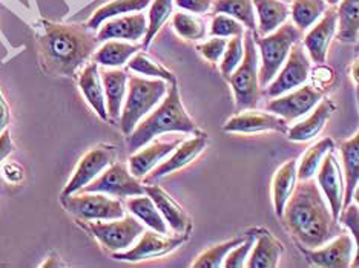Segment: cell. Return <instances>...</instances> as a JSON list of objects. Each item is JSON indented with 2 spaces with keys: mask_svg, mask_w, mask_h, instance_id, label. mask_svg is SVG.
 Here are the masks:
<instances>
[{
  "mask_svg": "<svg viewBox=\"0 0 359 268\" xmlns=\"http://www.w3.org/2000/svg\"><path fill=\"white\" fill-rule=\"evenodd\" d=\"M352 77H353V80L356 81L358 86H359V59H356L353 62V64H352Z\"/></svg>",
  "mask_w": 359,
  "mask_h": 268,
  "instance_id": "f907efd6",
  "label": "cell"
},
{
  "mask_svg": "<svg viewBox=\"0 0 359 268\" xmlns=\"http://www.w3.org/2000/svg\"><path fill=\"white\" fill-rule=\"evenodd\" d=\"M243 57H244L243 36L231 37L229 42H227L223 59L219 62V71H222L224 78H229L232 76V72L240 66Z\"/></svg>",
  "mask_w": 359,
  "mask_h": 268,
  "instance_id": "ab89813d",
  "label": "cell"
},
{
  "mask_svg": "<svg viewBox=\"0 0 359 268\" xmlns=\"http://www.w3.org/2000/svg\"><path fill=\"white\" fill-rule=\"evenodd\" d=\"M318 184L324 192V197L327 199L333 218L339 221V215L342 206H344V195H346V185L342 181V172L341 166L334 157L333 150L325 153L323 166L318 174Z\"/></svg>",
  "mask_w": 359,
  "mask_h": 268,
  "instance_id": "ac0fdd59",
  "label": "cell"
},
{
  "mask_svg": "<svg viewBox=\"0 0 359 268\" xmlns=\"http://www.w3.org/2000/svg\"><path fill=\"white\" fill-rule=\"evenodd\" d=\"M258 14V36L263 37L278 29L290 15L289 5L283 0H254Z\"/></svg>",
  "mask_w": 359,
  "mask_h": 268,
  "instance_id": "4316f807",
  "label": "cell"
},
{
  "mask_svg": "<svg viewBox=\"0 0 359 268\" xmlns=\"http://www.w3.org/2000/svg\"><path fill=\"white\" fill-rule=\"evenodd\" d=\"M334 109H337V106H334V103L332 100H323L321 103H318L312 115L289 129L287 138L290 141L298 143L312 140V138L320 134L324 126L327 125V121Z\"/></svg>",
  "mask_w": 359,
  "mask_h": 268,
  "instance_id": "d4e9b609",
  "label": "cell"
},
{
  "mask_svg": "<svg viewBox=\"0 0 359 268\" xmlns=\"http://www.w3.org/2000/svg\"><path fill=\"white\" fill-rule=\"evenodd\" d=\"M303 253L309 262L324 268H347L353 261V239L347 233H339L332 242L318 248H304Z\"/></svg>",
  "mask_w": 359,
  "mask_h": 268,
  "instance_id": "9a60e30c",
  "label": "cell"
},
{
  "mask_svg": "<svg viewBox=\"0 0 359 268\" xmlns=\"http://www.w3.org/2000/svg\"><path fill=\"white\" fill-rule=\"evenodd\" d=\"M172 27L180 37L186 40H203L208 34L206 23L200 17L186 14V13H175L172 17Z\"/></svg>",
  "mask_w": 359,
  "mask_h": 268,
  "instance_id": "74e56055",
  "label": "cell"
},
{
  "mask_svg": "<svg viewBox=\"0 0 359 268\" xmlns=\"http://www.w3.org/2000/svg\"><path fill=\"white\" fill-rule=\"evenodd\" d=\"M182 140L172 141H154L152 144H146L142 149L134 152L129 157V169L137 178H144L157 167L161 161H165L172 153Z\"/></svg>",
  "mask_w": 359,
  "mask_h": 268,
  "instance_id": "ffe728a7",
  "label": "cell"
},
{
  "mask_svg": "<svg viewBox=\"0 0 359 268\" xmlns=\"http://www.w3.org/2000/svg\"><path fill=\"white\" fill-rule=\"evenodd\" d=\"M244 57L232 76L227 78L235 97L236 111L255 109L261 97L259 71H258V48L252 31L244 34Z\"/></svg>",
  "mask_w": 359,
  "mask_h": 268,
  "instance_id": "5b68a950",
  "label": "cell"
},
{
  "mask_svg": "<svg viewBox=\"0 0 359 268\" xmlns=\"http://www.w3.org/2000/svg\"><path fill=\"white\" fill-rule=\"evenodd\" d=\"M257 239L252 247V255L246 267L249 268H275L278 267L283 255V244L272 233L261 229L255 230Z\"/></svg>",
  "mask_w": 359,
  "mask_h": 268,
  "instance_id": "cb8c5ba5",
  "label": "cell"
},
{
  "mask_svg": "<svg viewBox=\"0 0 359 268\" xmlns=\"http://www.w3.org/2000/svg\"><path fill=\"white\" fill-rule=\"evenodd\" d=\"M140 51V46L121 42V40H106L93 55V62L103 68H120L128 64L130 57Z\"/></svg>",
  "mask_w": 359,
  "mask_h": 268,
  "instance_id": "83f0119b",
  "label": "cell"
},
{
  "mask_svg": "<svg viewBox=\"0 0 359 268\" xmlns=\"http://www.w3.org/2000/svg\"><path fill=\"white\" fill-rule=\"evenodd\" d=\"M79 87L81 95L85 97L89 106L99 115L103 121H108V109H106V97L102 83L99 64L95 62L88 63L79 76Z\"/></svg>",
  "mask_w": 359,
  "mask_h": 268,
  "instance_id": "7402d4cb",
  "label": "cell"
},
{
  "mask_svg": "<svg viewBox=\"0 0 359 268\" xmlns=\"http://www.w3.org/2000/svg\"><path fill=\"white\" fill-rule=\"evenodd\" d=\"M10 121H11V109L8 106L2 91H0V134H2L5 129H8Z\"/></svg>",
  "mask_w": 359,
  "mask_h": 268,
  "instance_id": "681fc988",
  "label": "cell"
},
{
  "mask_svg": "<svg viewBox=\"0 0 359 268\" xmlns=\"http://www.w3.org/2000/svg\"><path fill=\"white\" fill-rule=\"evenodd\" d=\"M126 206L129 209V212L133 213L137 219L148 225L151 230H155L163 234H168V223L166 219L163 218L160 213V210L155 206V202L152 201L151 197L148 195H138V197H133L128 202Z\"/></svg>",
  "mask_w": 359,
  "mask_h": 268,
  "instance_id": "4dcf8cb0",
  "label": "cell"
},
{
  "mask_svg": "<svg viewBox=\"0 0 359 268\" xmlns=\"http://www.w3.org/2000/svg\"><path fill=\"white\" fill-rule=\"evenodd\" d=\"M283 2H285V3H287V2H292V0H283Z\"/></svg>",
  "mask_w": 359,
  "mask_h": 268,
  "instance_id": "11a10c76",
  "label": "cell"
},
{
  "mask_svg": "<svg viewBox=\"0 0 359 268\" xmlns=\"http://www.w3.org/2000/svg\"><path fill=\"white\" fill-rule=\"evenodd\" d=\"M148 29L146 15L140 13H130L125 15H118L106 20L97 32V38L103 43L106 40H128V42H138L142 40Z\"/></svg>",
  "mask_w": 359,
  "mask_h": 268,
  "instance_id": "d6986e66",
  "label": "cell"
},
{
  "mask_svg": "<svg viewBox=\"0 0 359 268\" xmlns=\"http://www.w3.org/2000/svg\"><path fill=\"white\" fill-rule=\"evenodd\" d=\"M244 34V25L241 22L227 14H215L210 23L212 37H235Z\"/></svg>",
  "mask_w": 359,
  "mask_h": 268,
  "instance_id": "60d3db41",
  "label": "cell"
},
{
  "mask_svg": "<svg viewBox=\"0 0 359 268\" xmlns=\"http://www.w3.org/2000/svg\"><path fill=\"white\" fill-rule=\"evenodd\" d=\"M244 239H246V237H244V238H233L231 241L217 244V246L203 251V253L197 259H195L192 267L194 268H218V267H223V262H224L227 253H229V251L233 247L240 246V244Z\"/></svg>",
  "mask_w": 359,
  "mask_h": 268,
  "instance_id": "f35d334b",
  "label": "cell"
},
{
  "mask_svg": "<svg viewBox=\"0 0 359 268\" xmlns=\"http://www.w3.org/2000/svg\"><path fill=\"white\" fill-rule=\"evenodd\" d=\"M2 175L8 183L19 184V183H22L23 176H25V172H23V167L20 164H18V162L8 161L2 166Z\"/></svg>",
  "mask_w": 359,
  "mask_h": 268,
  "instance_id": "bcb514c9",
  "label": "cell"
},
{
  "mask_svg": "<svg viewBox=\"0 0 359 268\" xmlns=\"http://www.w3.org/2000/svg\"><path fill=\"white\" fill-rule=\"evenodd\" d=\"M341 223H344L347 229L352 232V237L356 242V255L350 267H359V209L355 204H348L344 210V215L341 216Z\"/></svg>",
  "mask_w": 359,
  "mask_h": 268,
  "instance_id": "7bdbcfd3",
  "label": "cell"
},
{
  "mask_svg": "<svg viewBox=\"0 0 359 268\" xmlns=\"http://www.w3.org/2000/svg\"><path fill=\"white\" fill-rule=\"evenodd\" d=\"M310 77V59L299 42L293 45L280 74H276L271 85H267V95L271 99L303 86Z\"/></svg>",
  "mask_w": 359,
  "mask_h": 268,
  "instance_id": "7c38bea8",
  "label": "cell"
},
{
  "mask_svg": "<svg viewBox=\"0 0 359 268\" xmlns=\"http://www.w3.org/2000/svg\"><path fill=\"white\" fill-rule=\"evenodd\" d=\"M83 227L111 253L130 248L144 232L143 223L134 215L111 221H88Z\"/></svg>",
  "mask_w": 359,
  "mask_h": 268,
  "instance_id": "ba28073f",
  "label": "cell"
},
{
  "mask_svg": "<svg viewBox=\"0 0 359 268\" xmlns=\"http://www.w3.org/2000/svg\"><path fill=\"white\" fill-rule=\"evenodd\" d=\"M325 2H327V3L332 5V6H337V5H339L341 0H325Z\"/></svg>",
  "mask_w": 359,
  "mask_h": 268,
  "instance_id": "f5cc1de1",
  "label": "cell"
},
{
  "mask_svg": "<svg viewBox=\"0 0 359 268\" xmlns=\"http://www.w3.org/2000/svg\"><path fill=\"white\" fill-rule=\"evenodd\" d=\"M187 239V234H177V237H166V234L158 233L155 230L143 232L140 241H138L133 248L125 251H117L112 253V258L116 261L125 262H140L148 261V259H155L172 253L180 246H183Z\"/></svg>",
  "mask_w": 359,
  "mask_h": 268,
  "instance_id": "8fae6325",
  "label": "cell"
},
{
  "mask_svg": "<svg viewBox=\"0 0 359 268\" xmlns=\"http://www.w3.org/2000/svg\"><path fill=\"white\" fill-rule=\"evenodd\" d=\"M358 99H359V87H358Z\"/></svg>",
  "mask_w": 359,
  "mask_h": 268,
  "instance_id": "9f6ffc18",
  "label": "cell"
},
{
  "mask_svg": "<svg viewBox=\"0 0 359 268\" xmlns=\"http://www.w3.org/2000/svg\"><path fill=\"white\" fill-rule=\"evenodd\" d=\"M301 38V31L295 23L285 22L273 32L263 37L255 38L258 50L261 52V69H259V86L267 85L278 74L283 64L287 60L293 45Z\"/></svg>",
  "mask_w": 359,
  "mask_h": 268,
  "instance_id": "8992f818",
  "label": "cell"
},
{
  "mask_svg": "<svg viewBox=\"0 0 359 268\" xmlns=\"http://www.w3.org/2000/svg\"><path fill=\"white\" fill-rule=\"evenodd\" d=\"M102 83L106 97V109H108L109 118L116 120L121 115V106L125 103L128 91V74L121 69H103L100 71Z\"/></svg>",
  "mask_w": 359,
  "mask_h": 268,
  "instance_id": "603a6c76",
  "label": "cell"
},
{
  "mask_svg": "<svg viewBox=\"0 0 359 268\" xmlns=\"http://www.w3.org/2000/svg\"><path fill=\"white\" fill-rule=\"evenodd\" d=\"M333 78H334V72H333L330 68L325 66L324 63L320 64V66H318V68L313 71V80H315V83L321 85V86H323V85L332 83Z\"/></svg>",
  "mask_w": 359,
  "mask_h": 268,
  "instance_id": "c3c4849f",
  "label": "cell"
},
{
  "mask_svg": "<svg viewBox=\"0 0 359 268\" xmlns=\"http://www.w3.org/2000/svg\"><path fill=\"white\" fill-rule=\"evenodd\" d=\"M212 10H214V14L231 15L252 32L257 29L254 0H214Z\"/></svg>",
  "mask_w": 359,
  "mask_h": 268,
  "instance_id": "1f68e13d",
  "label": "cell"
},
{
  "mask_svg": "<svg viewBox=\"0 0 359 268\" xmlns=\"http://www.w3.org/2000/svg\"><path fill=\"white\" fill-rule=\"evenodd\" d=\"M355 51L359 54V34H358V38H356V48H355Z\"/></svg>",
  "mask_w": 359,
  "mask_h": 268,
  "instance_id": "db71d44e",
  "label": "cell"
},
{
  "mask_svg": "<svg viewBox=\"0 0 359 268\" xmlns=\"http://www.w3.org/2000/svg\"><path fill=\"white\" fill-rule=\"evenodd\" d=\"M62 206L79 221H111L126 215L121 199L100 192H77L62 195Z\"/></svg>",
  "mask_w": 359,
  "mask_h": 268,
  "instance_id": "52a82bcc",
  "label": "cell"
},
{
  "mask_svg": "<svg viewBox=\"0 0 359 268\" xmlns=\"http://www.w3.org/2000/svg\"><path fill=\"white\" fill-rule=\"evenodd\" d=\"M353 198H355L356 204H358V207H359V183L356 184V188H355V190H353Z\"/></svg>",
  "mask_w": 359,
  "mask_h": 268,
  "instance_id": "816d5d0a",
  "label": "cell"
},
{
  "mask_svg": "<svg viewBox=\"0 0 359 268\" xmlns=\"http://www.w3.org/2000/svg\"><path fill=\"white\" fill-rule=\"evenodd\" d=\"M341 155L344 162V176H346V195L344 204H350L353 198V190L359 183V131L348 140L341 143Z\"/></svg>",
  "mask_w": 359,
  "mask_h": 268,
  "instance_id": "f546056e",
  "label": "cell"
},
{
  "mask_svg": "<svg viewBox=\"0 0 359 268\" xmlns=\"http://www.w3.org/2000/svg\"><path fill=\"white\" fill-rule=\"evenodd\" d=\"M208 144H209V138L205 134H195V136L191 138V140L182 141L178 144V148L174 150L172 155L166 158L165 161H161L151 174L144 176V183L152 184L154 181L160 180V178L166 176L169 174H174L177 170L191 164V162L208 148Z\"/></svg>",
  "mask_w": 359,
  "mask_h": 268,
  "instance_id": "2e32d148",
  "label": "cell"
},
{
  "mask_svg": "<svg viewBox=\"0 0 359 268\" xmlns=\"http://www.w3.org/2000/svg\"><path fill=\"white\" fill-rule=\"evenodd\" d=\"M14 152V143L11 140V132L10 129H5V131L0 134V164L11 155Z\"/></svg>",
  "mask_w": 359,
  "mask_h": 268,
  "instance_id": "7dc6e473",
  "label": "cell"
},
{
  "mask_svg": "<svg viewBox=\"0 0 359 268\" xmlns=\"http://www.w3.org/2000/svg\"><path fill=\"white\" fill-rule=\"evenodd\" d=\"M174 10V0H152L148 15V29L143 37V50H148L152 40L168 22Z\"/></svg>",
  "mask_w": 359,
  "mask_h": 268,
  "instance_id": "e575fe53",
  "label": "cell"
},
{
  "mask_svg": "<svg viewBox=\"0 0 359 268\" xmlns=\"http://www.w3.org/2000/svg\"><path fill=\"white\" fill-rule=\"evenodd\" d=\"M168 132L200 134L195 121L183 106L177 81L169 83L168 94L160 106L149 112L128 135V149L134 153L143 146L154 141L157 136Z\"/></svg>",
  "mask_w": 359,
  "mask_h": 268,
  "instance_id": "3957f363",
  "label": "cell"
},
{
  "mask_svg": "<svg viewBox=\"0 0 359 268\" xmlns=\"http://www.w3.org/2000/svg\"><path fill=\"white\" fill-rule=\"evenodd\" d=\"M128 68L130 71L137 72V74L165 80V81H168V83H174V81H177L172 72L166 69L163 64L154 62L144 52H140V51L130 57V60L128 62Z\"/></svg>",
  "mask_w": 359,
  "mask_h": 268,
  "instance_id": "8d00e7d4",
  "label": "cell"
},
{
  "mask_svg": "<svg viewBox=\"0 0 359 268\" xmlns=\"http://www.w3.org/2000/svg\"><path fill=\"white\" fill-rule=\"evenodd\" d=\"M138 180L140 178L130 172L129 166H126L125 162L114 161L93 183L81 189V192H100L117 199L133 198L138 197V195H144V185Z\"/></svg>",
  "mask_w": 359,
  "mask_h": 268,
  "instance_id": "9c48e42d",
  "label": "cell"
},
{
  "mask_svg": "<svg viewBox=\"0 0 359 268\" xmlns=\"http://www.w3.org/2000/svg\"><path fill=\"white\" fill-rule=\"evenodd\" d=\"M298 181V169L297 160L292 158L285 161L284 164L276 170L272 181V199L275 206V213L278 218L283 216L284 207L287 204L289 198L292 197L293 190Z\"/></svg>",
  "mask_w": 359,
  "mask_h": 268,
  "instance_id": "484cf974",
  "label": "cell"
},
{
  "mask_svg": "<svg viewBox=\"0 0 359 268\" xmlns=\"http://www.w3.org/2000/svg\"><path fill=\"white\" fill-rule=\"evenodd\" d=\"M100 42L86 25L40 22L37 36L39 62L43 72L53 77H72L91 59Z\"/></svg>",
  "mask_w": 359,
  "mask_h": 268,
  "instance_id": "6da1fadb",
  "label": "cell"
},
{
  "mask_svg": "<svg viewBox=\"0 0 359 268\" xmlns=\"http://www.w3.org/2000/svg\"><path fill=\"white\" fill-rule=\"evenodd\" d=\"M257 239V232H250L249 234H246V239H244L240 246L233 247L229 253H227L223 267L226 268H241L246 267L248 264V256L250 253L252 247H254Z\"/></svg>",
  "mask_w": 359,
  "mask_h": 268,
  "instance_id": "b9f144b4",
  "label": "cell"
},
{
  "mask_svg": "<svg viewBox=\"0 0 359 268\" xmlns=\"http://www.w3.org/2000/svg\"><path fill=\"white\" fill-rule=\"evenodd\" d=\"M333 149H334V143L332 138H324V140L318 141L316 144L312 146V148L307 149L304 157L301 158V162H299L298 180L299 181L310 180V178L316 174V170L320 169L325 153Z\"/></svg>",
  "mask_w": 359,
  "mask_h": 268,
  "instance_id": "d590c367",
  "label": "cell"
},
{
  "mask_svg": "<svg viewBox=\"0 0 359 268\" xmlns=\"http://www.w3.org/2000/svg\"><path fill=\"white\" fill-rule=\"evenodd\" d=\"M168 81L133 76L128 78V95L120 115V129L126 136L168 94Z\"/></svg>",
  "mask_w": 359,
  "mask_h": 268,
  "instance_id": "277c9868",
  "label": "cell"
},
{
  "mask_svg": "<svg viewBox=\"0 0 359 268\" xmlns=\"http://www.w3.org/2000/svg\"><path fill=\"white\" fill-rule=\"evenodd\" d=\"M175 5L187 13L206 14L214 6V0H174Z\"/></svg>",
  "mask_w": 359,
  "mask_h": 268,
  "instance_id": "f6af8a7d",
  "label": "cell"
},
{
  "mask_svg": "<svg viewBox=\"0 0 359 268\" xmlns=\"http://www.w3.org/2000/svg\"><path fill=\"white\" fill-rule=\"evenodd\" d=\"M226 132L231 134H255L273 131L287 135L289 126L283 117L273 112H261L257 109H246L236 113L226 121L223 126Z\"/></svg>",
  "mask_w": 359,
  "mask_h": 268,
  "instance_id": "5bb4252c",
  "label": "cell"
},
{
  "mask_svg": "<svg viewBox=\"0 0 359 268\" xmlns=\"http://www.w3.org/2000/svg\"><path fill=\"white\" fill-rule=\"evenodd\" d=\"M152 0H111V2L100 6L99 10L89 17V20L86 22V27L91 31H97L106 20L130 13H140L144 8H148Z\"/></svg>",
  "mask_w": 359,
  "mask_h": 268,
  "instance_id": "f1b7e54d",
  "label": "cell"
},
{
  "mask_svg": "<svg viewBox=\"0 0 359 268\" xmlns=\"http://www.w3.org/2000/svg\"><path fill=\"white\" fill-rule=\"evenodd\" d=\"M338 32V10L329 8L325 10L323 17L318 20L313 28L310 29L304 37V48L307 50L310 59L315 63L323 64L327 60L329 46L332 38Z\"/></svg>",
  "mask_w": 359,
  "mask_h": 268,
  "instance_id": "e0dca14e",
  "label": "cell"
},
{
  "mask_svg": "<svg viewBox=\"0 0 359 268\" xmlns=\"http://www.w3.org/2000/svg\"><path fill=\"white\" fill-rule=\"evenodd\" d=\"M321 99L323 92L316 86L303 85L297 87V91L292 89V92L289 91V94L275 97L267 103V111L283 117L289 123V121L303 117L304 113L316 108Z\"/></svg>",
  "mask_w": 359,
  "mask_h": 268,
  "instance_id": "4fadbf2b",
  "label": "cell"
},
{
  "mask_svg": "<svg viewBox=\"0 0 359 268\" xmlns=\"http://www.w3.org/2000/svg\"><path fill=\"white\" fill-rule=\"evenodd\" d=\"M227 40L224 37H214L208 40V42L201 43L197 46L198 52L205 57V59L210 63H219L223 59V54L226 51Z\"/></svg>",
  "mask_w": 359,
  "mask_h": 268,
  "instance_id": "ee69618b",
  "label": "cell"
},
{
  "mask_svg": "<svg viewBox=\"0 0 359 268\" xmlns=\"http://www.w3.org/2000/svg\"><path fill=\"white\" fill-rule=\"evenodd\" d=\"M325 10H327L325 0H292L290 15L295 27L303 32L313 27Z\"/></svg>",
  "mask_w": 359,
  "mask_h": 268,
  "instance_id": "d6a6232c",
  "label": "cell"
},
{
  "mask_svg": "<svg viewBox=\"0 0 359 268\" xmlns=\"http://www.w3.org/2000/svg\"><path fill=\"white\" fill-rule=\"evenodd\" d=\"M117 160V149L109 144H99L88 150L80 158L79 164L72 174L71 180L65 185L62 195H71L80 192L89 183H93L106 167H109Z\"/></svg>",
  "mask_w": 359,
  "mask_h": 268,
  "instance_id": "30bf717a",
  "label": "cell"
},
{
  "mask_svg": "<svg viewBox=\"0 0 359 268\" xmlns=\"http://www.w3.org/2000/svg\"><path fill=\"white\" fill-rule=\"evenodd\" d=\"M144 193L152 198L155 206L160 210L163 218L166 219L170 229L177 234H187L191 229L189 216H187L184 209L165 189H161L160 185L155 184H146Z\"/></svg>",
  "mask_w": 359,
  "mask_h": 268,
  "instance_id": "44dd1931",
  "label": "cell"
},
{
  "mask_svg": "<svg viewBox=\"0 0 359 268\" xmlns=\"http://www.w3.org/2000/svg\"><path fill=\"white\" fill-rule=\"evenodd\" d=\"M285 229L304 248H318L342 233L323 193L312 178L299 181L284 207Z\"/></svg>",
  "mask_w": 359,
  "mask_h": 268,
  "instance_id": "7a4b0ae2",
  "label": "cell"
},
{
  "mask_svg": "<svg viewBox=\"0 0 359 268\" xmlns=\"http://www.w3.org/2000/svg\"><path fill=\"white\" fill-rule=\"evenodd\" d=\"M358 34L359 0H341L338 8V38L344 43H353Z\"/></svg>",
  "mask_w": 359,
  "mask_h": 268,
  "instance_id": "836d02e7",
  "label": "cell"
}]
</instances>
